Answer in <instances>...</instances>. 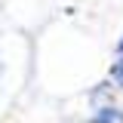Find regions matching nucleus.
Segmentation results:
<instances>
[{
  "mask_svg": "<svg viewBox=\"0 0 123 123\" xmlns=\"http://www.w3.org/2000/svg\"><path fill=\"white\" fill-rule=\"evenodd\" d=\"M117 52H120V55H123V37H120V43H117Z\"/></svg>",
  "mask_w": 123,
  "mask_h": 123,
  "instance_id": "7ed1b4c3",
  "label": "nucleus"
},
{
  "mask_svg": "<svg viewBox=\"0 0 123 123\" xmlns=\"http://www.w3.org/2000/svg\"><path fill=\"white\" fill-rule=\"evenodd\" d=\"M111 80H114V83H117V86L123 89V59L111 65Z\"/></svg>",
  "mask_w": 123,
  "mask_h": 123,
  "instance_id": "f03ea898",
  "label": "nucleus"
},
{
  "mask_svg": "<svg viewBox=\"0 0 123 123\" xmlns=\"http://www.w3.org/2000/svg\"><path fill=\"white\" fill-rule=\"evenodd\" d=\"M92 123H123V111H117L114 105H105V108L95 111Z\"/></svg>",
  "mask_w": 123,
  "mask_h": 123,
  "instance_id": "f257e3e1",
  "label": "nucleus"
}]
</instances>
